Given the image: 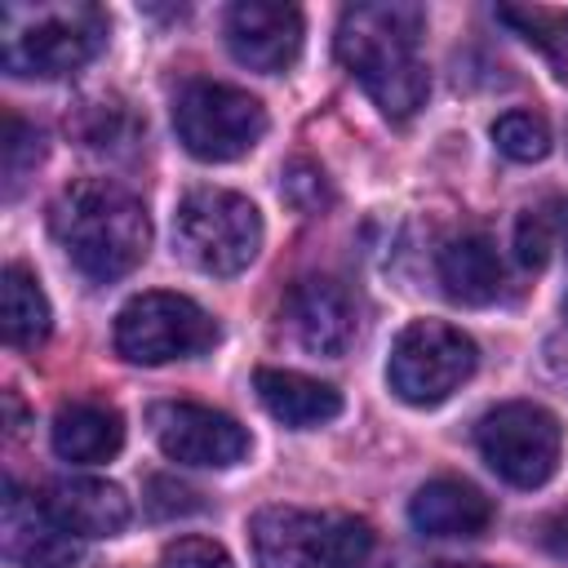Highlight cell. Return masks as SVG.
Masks as SVG:
<instances>
[{
  "mask_svg": "<svg viewBox=\"0 0 568 568\" xmlns=\"http://www.w3.org/2000/svg\"><path fill=\"white\" fill-rule=\"evenodd\" d=\"M173 129L178 142L209 164H226L248 155L266 133V106L235 84L222 80H191L173 98Z\"/></svg>",
  "mask_w": 568,
  "mask_h": 568,
  "instance_id": "6",
  "label": "cell"
},
{
  "mask_svg": "<svg viewBox=\"0 0 568 568\" xmlns=\"http://www.w3.org/2000/svg\"><path fill=\"white\" fill-rule=\"evenodd\" d=\"M479 364L475 342L444 324V320H413L408 328H399L390 359H386V382L404 404L430 408L444 404Z\"/></svg>",
  "mask_w": 568,
  "mask_h": 568,
  "instance_id": "8",
  "label": "cell"
},
{
  "mask_svg": "<svg viewBox=\"0 0 568 568\" xmlns=\"http://www.w3.org/2000/svg\"><path fill=\"white\" fill-rule=\"evenodd\" d=\"M0 524H4V555L18 568H80L75 537L53 524L44 501L22 497L13 484H9V497H4V519Z\"/></svg>",
  "mask_w": 568,
  "mask_h": 568,
  "instance_id": "14",
  "label": "cell"
},
{
  "mask_svg": "<svg viewBox=\"0 0 568 568\" xmlns=\"http://www.w3.org/2000/svg\"><path fill=\"white\" fill-rule=\"evenodd\" d=\"M550 244H555V235H550V222H546L541 213H524V217H519V226H515V253H519V262H524L528 271L546 266V257H550Z\"/></svg>",
  "mask_w": 568,
  "mask_h": 568,
  "instance_id": "24",
  "label": "cell"
},
{
  "mask_svg": "<svg viewBox=\"0 0 568 568\" xmlns=\"http://www.w3.org/2000/svg\"><path fill=\"white\" fill-rule=\"evenodd\" d=\"M373 555V528L355 515L266 506L253 515L257 568H364Z\"/></svg>",
  "mask_w": 568,
  "mask_h": 568,
  "instance_id": "4",
  "label": "cell"
},
{
  "mask_svg": "<svg viewBox=\"0 0 568 568\" xmlns=\"http://www.w3.org/2000/svg\"><path fill=\"white\" fill-rule=\"evenodd\" d=\"M151 435L164 448V457L182 462V466H213L226 470L235 462L248 457V430L209 408V404H191V399H164L151 408Z\"/></svg>",
  "mask_w": 568,
  "mask_h": 568,
  "instance_id": "10",
  "label": "cell"
},
{
  "mask_svg": "<svg viewBox=\"0 0 568 568\" xmlns=\"http://www.w3.org/2000/svg\"><path fill=\"white\" fill-rule=\"evenodd\" d=\"M302 9L297 4H266V0H240L226 9V44L240 67L280 75L302 53Z\"/></svg>",
  "mask_w": 568,
  "mask_h": 568,
  "instance_id": "11",
  "label": "cell"
},
{
  "mask_svg": "<svg viewBox=\"0 0 568 568\" xmlns=\"http://www.w3.org/2000/svg\"><path fill=\"white\" fill-rule=\"evenodd\" d=\"M124 448V422L115 408L93 404V399H75L62 404L53 417V453L71 466H93V462H111Z\"/></svg>",
  "mask_w": 568,
  "mask_h": 568,
  "instance_id": "18",
  "label": "cell"
},
{
  "mask_svg": "<svg viewBox=\"0 0 568 568\" xmlns=\"http://www.w3.org/2000/svg\"><path fill=\"white\" fill-rule=\"evenodd\" d=\"M0 328H4V342L9 346H40L53 328V315H49V297L40 288V280L22 266V262H9L0 271Z\"/></svg>",
  "mask_w": 568,
  "mask_h": 568,
  "instance_id": "19",
  "label": "cell"
},
{
  "mask_svg": "<svg viewBox=\"0 0 568 568\" xmlns=\"http://www.w3.org/2000/svg\"><path fill=\"white\" fill-rule=\"evenodd\" d=\"M106 13L98 4H4L0 62L9 75L58 80L93 62L106 44Z\"/></svg>",
  "mask_w": 568,
  "mask_h": 568,
  "instance_id": "3",
  "label": "cell"
},
{
  "mask_svg": "<svg viewBox=\"0 0 568 568\" xmlns=\"http://www.w3.org/2000/svg\"><path fill=\"white\" fill-rule=\"evenodd\" d=\"M40 133L22 120V115H13V111H4V138H0V160H4V195H18V186H22V178L36 169V160H40Z\"/></svg>",
  "mask_w": 568,
  "mask_h": 568,
  "instance_id": "21",
  "label": "cell"
},
{
  "mask_svg": "<svg viewBox=\"0 0 568 568\" xmlns=\"http://www.w3.org/2000/svg\"><path fill=\"white\" fill-rule=\"evenodd\" d=\"M408 519L422 537H479L493 524V501L466 479H430L413 493Z\"/></svg>",
  "mask_w": 568,
  "mask_h": 568,
  "instance_id": "15",
  "label": "cell"
},
{
  "mask_svg": "<svg viewBox=\"0 0 568 568\" xmlns=\"http://www.w3.org/2000/svg\"><path fill=\"white\" fill-rule=\"evenodd\" d=\"M160 568H235L231 555L209 537H178L164 546Z\"/></svg>",
  "mask_w": 568,
  "mask_h": 568,
  "instance_id": "23",
  "label": "cell"
},
{
  "mask_svg": "<svg viewBox=\"0 0 568 568\" xmlns=\"http://www.w3.org/2000/svg\"><path fill=\"white\" fill-rule=\"evenodd\" d=\"M280 195H284L297 213H320V209L333 204V186H328L324 169L311 164V160H293V164L284 169V178H280Z\"/></svg>",
  "mask_w": 568,
  "mask_h": 568,
  "instance_id": "22",
  "label": "cell"
},
{
  "mask_svg": "<svg viewBox=\"0 0 568 568\" xmlns=\"http://www.w3.org/2000/svg\"><path fill=\"white\" fill-rule=\"evenodd\" d=\"M475 444L497 479H506L515 488H541L559 466L564 430L550 408H541L532 399H510L479 417Z\"/></svg>",
  "mask_w": 568,
  "mask_h": 568,
  "instance_id": "9",
  "label": "cell"
},
{
  "mask_svg": "<svg viewBox=\"0 0 568 568\" xmlns=\"http://www.w3.org/2000/svg\"><path fill=\"white\" fill-rule=\"evenodd\" d=\"M217 342V320L182 293H138L115 315V351L133 364H173L204 355Z\"/></svg>",
  "mask_w": 568,
  "mask_h": 568,
  "instance_id": "7",
  "label": "cell"
},
{
  "mask_svg": "<svg viewBox=\"0 0 568 568\" xmlns=\"http://www.w3.org/2000/svg\"><path fill=\"white\" fill-rule=\"evenodd\" d=\"M493 142L506 160L532 164V160H546V151H550V124L537 111H506L493 124Z\"/></svg>",
  "mask_w": 568,
  "mask_h": 568,
  "instance_id": "20",
  "label": "cell"
},
{
  "mask_svg": "<svg viewBox=\"0 0 568 568\" xmlns=\"http://www.w3.org/2000/svg\"><path fill=\"white\" fill-rule=\"evenodd\" d=\"M253 390L262 399V408L293 426V430H311V426H324L342 413V390L320 382V377H306V373H293V368H257L253 373Z\"/></svg>",
  "mask_w": 568,
  "mask_h": 568,
  "instance_id": "16",
  "label": "cell"
},
{
  "mask_svg": "<svg viewBox=\"0 0 568 568\" xmlns=\"http://www.w3.org/2000/svg\"><path fill=\"white\" fill-rule=\"evenodd\" d=\"M49 226L71 266L93 284L129 275L151 248V217L142 200L106 178H80L62 186L49 209Z\"/></svg>",
  "mask_w": 568,
  "mask_h": 568,
  "instance_id": "2",
  "label": "cell"
},
{
  "mask_svg": "<svg viewBox=\"0 0 568 568\" xmlns=\"http://www.w3.org/2000/svg\"><path fill=\"white\" fill-rule=\"evenodd\" d=\"M439 284L462 306H488L501 293V284H506L501 257L488 244V235H479V231L453 235L439 248Z\"/></svg>",
  "mask_w": 568,
  "mask_h": 568,
  "instance_id": "17",
  "label": "cell"
},
{
  "mask_svg": "<svg viewBox=\"0 0 568 568\" xmlns=\"http://www.w3.org/2000/svg\"><path fill=\"white\" fill-rule=\"evenodd\" d=\"M284 320L293 337L315 355H342L355 342V302L328 275H306L284 297Z\"/></svg>",
  "mask_w": 568,
  "mask_h": 568,
  "instance_id": "12",
  "label": "cell"
},
{
  "mask_svg": "<svg viewBox=\"0 0 568 568\" xmlns=\"http://www.w3.org/2000/svg\"><path fill=\"white\" fill-rule=\"evenodd\" d=\"M178 253L204 275H240L262 248V213L222 186H195L173 213Z\"/></svg>",
  "mask_w": 568,
  "mask_h": 568,
  "instance_id": "5",
  "label": "cell"
},
{
  "mask_svg": "<svg viewBox=\"0 0 568 568\" xmlns=\"http://www.w3.org/2000/svg\"><path fill=\"white\" fill-rule=\"evenodd\" d=\"M40 501L53 515L58 528H67L71 537H89V541L93 537H115L133 519V506H129L124 488L111 484V479H93V475L53 479Z\"/></svg>",
  "mask_w": 568,
  "mask_h": 568,
  "instance_id": "13",
  "label": "cell"
},
{
  "mask_svg": "<svg viewBox=\"0 0 568 568\" xmlns=\"http://www.w3.org/2000/svg\"><path fill=\"white\" fill-rule=\"evenodd\" d=\"M426 31V13L404 0L351 4L337 22V58L364 84L373 106L386 120H408L430 93L426 62L417 40Z\"/></svg>",
  "mask_w": 568,
  "mask_h": 568,
  "instance_id": "1",
  "label": "cell"
},
{
  "mask_svg": "<svg viewBox=\"0 0 568 568\" xmlns=\"http://www.w3.org/2000/svg\"><path fill=\"white\" fill-rule=\"evenodd\" d=\"M435 568H488V564H435Z\"/></svg>",
  "mask_w": 568,
  "mask_h": 568,
  "instance_id": "25",
  "label": "cell"
}]
</instances>
